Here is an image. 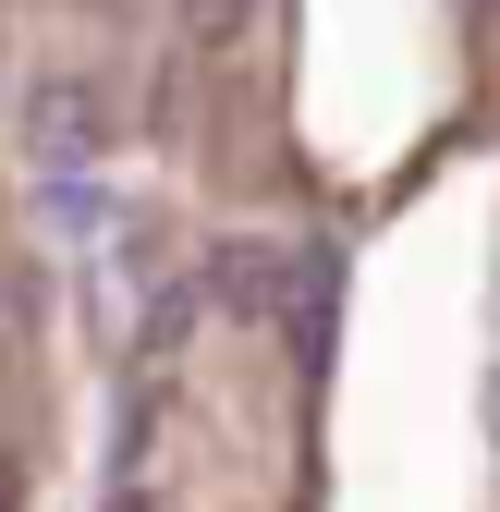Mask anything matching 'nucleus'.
Here are the masks:
<instances>
[{
  "instance_id": "1",
  "label": "nucleus",
  "mask_w": 500,
  "mask_h": 512,
  "mask_svg": "<svg viewBox=\"0 0 500 512\" xmlns=\"http://www.w3.org/2000/svg\"><path fill=\"white\" fill-rule=\"evenodd\" d=\"M25 147H37L49 171H86V147H98V98H86V86H37V98H25Z\"/></svg>"
},
{
  "instance_id": "2",
  "label": "nucleus",
  "mask_w": 500,
  "mask_h": 512,
  "mask_svg": "<svg viewBox=\"0 0 500 512\" xmlns=\"http://www.w3.org/2000/svg\"><path fill=\"white\" fill-rule=\"evenodd\" d=\"M281 293H293V269H281L269 244H220V256H208V305H220V317H269Z\"/></svg>"
},
{
  "instance_id": "3",
  "label": "nucleus",
  "mask_w": 500,
  "mask_h": 512,
  "mask_svg": "<svg viewBox=\"0 0 500 512\" xmlns=\"http://www.w3.org/2000/svg\"><path fill=\"white\" fill-rule=\"evenodd\" d=\"M244 13H257V0H183V37L220 49V37H244Z\"/></svg>"
}]
</instances>
